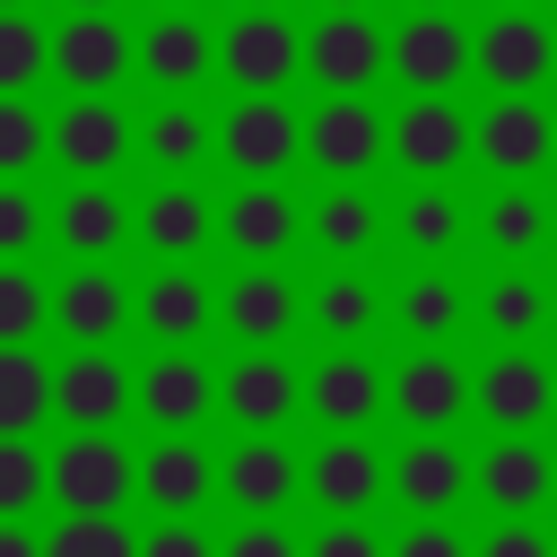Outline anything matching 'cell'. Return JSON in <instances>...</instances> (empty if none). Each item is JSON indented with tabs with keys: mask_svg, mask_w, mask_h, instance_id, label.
<instances>
[{
	"mask_svg": "<svg viewBox=\"0 0 557 557\" xmlns=\"http://www.w3.org/2000/svg\"><path fill=\"white\" fill-rule=\"evenodd\" d=\"M305 557H392V531L383 513H313Z\"/></svg>",
	"mask_w": 557,
	"mask_h": 557,
	"instance_id": "45",
	"label": "cell"
},
{
	"mask_svg": "<svg viewBox=\"0 0 557 557\" xmlns=\"http://www.w3.org/2000/svg\"><path fill=\"white\" fill-rule=\"evenodd\" d=\"M0 9H26V0H0Z\"/></svg>",
	"mask_w": 557,
	"mask_h": 557,
	"instance_id": "56",
	"label": "cell"
},
{
	"mask_svg": "<svg viewBox=\"0 0 557 557\" xmlns=\"http://www.w3.org/2000/svg\"><path fill=\"white\" fill-rule=\"evenodd\" d=\"M148 9H200V0H148Z\"/></svg>",
	"mask_w": 557,
	"mask_h": 557,
	"instance_id": "54",
	"label": "cell"
},
{
	"mask_svg": "<svg viewBox=\"0 0 557 557\" xmlns=\"http://www.w3.org/2000/svg\"><path fill=\"white\" fill-rule=\"evenodd\" d=\"M305 339L313 348H374V339H392V278L374 261H322L305 278Z\"/></svg>",
	"mask_w": 557,
	"mask_h": 557,
	"instance_id": "9",
	"label": "cell"
},
{
	"mask_svg": "<svg viewBox=\"0 0 557 557\" xmlns=\"http://www.w3.org/2000/svg\"><path fill=\"white\" fill-rule=\"evenodd\" d=\"M52 157L70 174H122V165H139V113L122 104V87L113 96H70L52 113Z\"/></svg>",
	"mask_w": 557,
	"mask_h": 557,
	"instance_id": "31",
	"label": "cell"
},
{
	"mask_svg": "<svg viewBox=\"0 0 557 557\" xmlns=\"http://www.w3.org/2000/svg\"><path fill=\"white\" fill-rule=\"evenodd\" d=\"M470 96H557V17L470 9Z\"/></svg>",
	"mask_w": 557,
	"mask_h": 557,
	"instance_id": "1",
	"label": "cell"
},
{
	"mask_svg": "<svg viewBox=\"0 0 557 557\" xmlns=\"http://www.w3.org/2000/svg\"><path fill=\"white\" fill-rule=\"evenodd\" d=\"M139 557H218V531L200 513H157L139 531Z\"/></svg>",
	"mask_w": 557,
	"mask_h": 557,
	"instance_id": "48",
	"label": "cell"
},
{
	"mask_svg": "<svg viewBox=\"0 0 557 557\" xmlns=\"http://www.w3.org/2000/svg\"><path fill=\"white\" fill-rule=\"evenodd\" d=\"M392 96H470V9H392Z\"/></svg>",
	"mask_w": 557,
	"mask_h": 557,
	"instance_id": "10",
	"label": "cell"
},
{
	"mask_svg": "<svg viewBox=\"0 0 557 557\" xmlns=\"http://www.w3.org/2000/svg\"><path fill=\"white\" fill-rule=\"evenodd\" d=\"M479 557H557V513H479Z\"/></svg>",
	"mask_w": 557,
	"mask_h": 557,
	"instance_id": "46",
	"label": "cell"
},
{
	"mask_svg": "<svg viewBox=\"0 0 557 557\" xmlns=\"http://www.w3.org/2000/svg\"><path fill=\"white\" fill-rule=\"evenodd\" d=\"M44 557H139V531L122 513H61L44 531Z\"/></svg>",
	"mask_w": 557,
	"mask_h": 557,
	"instance_id": "39",
	"label": "cell"
},
{
	"mask_svg": "<svg viewBox=\"0 0 557 557\" xmlns=\"http://www.w3.org/2000/svg\"><path fill=\"white\" fill-rule=\"evenodd\" d=\"M313 9H383V0H313Z\"/></svg>",
	"mask_w": 557,
	"mask_h": 557,
	"instance_id": "52",
	"label": "cell"
},
{
	"mask_svg": "<svg viewBox=\"0 0 557 557\" xmlns=\"http://www.w3.org/2000/svg\"><path fill=\"white\" fill-rule=\"evenodd\" d=\"M557 252V191L548 183H487L470 261H548Z\"/></svg>",
	"mask_w": 557,
	"mask_h": 557,
	"instance_id": "29",
	"label": "cell"
},
{
	"mask_svg": "<svg viewBox=\"0 0 557 557\" xmlns=\"http://www.w3.org/2000/svg\"><path fill=\"white\" fill-rule=\"evenodd\" d=\"M131 418H139L148 435H157V426H209V418H218V366H209L200 348H148Z\"/></svg>",
	"mask_w": 557,
	"mask_h": 557,
	"instance_id": "33",
	"label": "cell"
},
{
	"mask_svg": "<svg viewBox=\"0 0 557 557\" xmlns=\"http://www.w3.org/2000/svg\"><path fill=\"white\" fill-rule=\"evenodd\" d=\"M383 366L392 357H374V348H313V366H305V426H383L392 435Z\"/></svg>",
	"mask_w": 557,
	"mask_h": 557,
	"instance_id": "30",
	"label": "cell"
},
{
	"mask_svg": "<svg viewBox=\"0 0 557 557\" xmlns=\"http://www.w3.org/2000/svg\"><path fill=\"white\" fill-rule=\"evenodd\" d=\"M218 331L235 348H287V339H305V278L287 261H235V278L218 287Z\"/></svg>",
	"mask_w": 557,
	"mask_h": 557,
	"instance_id": "15",
	"label": "cell"
},
{
	"mask_svg": "<svg viewBox=\"0 0 557 557\" xmlns=\"http://www.w3.org/2000/svg\"><path fill=\"white\" fill-rule=\"evenodd\" d=\"M383 418H392V435L470 426V357L461 348H392V366H383Z\"/></svg>",
	"mask_w": 557,
	"mask_h": 557,
	"instance_id": "12",
	"label": "cell"
},
{
	"mask_svg": "<svg viewBox=\"0 0 557 557\" xmlns=\"http://www.w3.org/2000/svg\"><path fill=\"white\" fill-rule=\"evenodd\" d=\"M392 557H479V522H461V513H400L392 522Z\"/></svg>",
	"mask_w": 557,
	"mask_h": 557,
	"instance_id": "42",
	"label": "cell"
},
{
	"mask_svg": "<svg viewBox=\"0 0 557 557\" xmlns=\"http://www.w3.org/2000/svg\"><path fill=\"white\" fill-rule=\"evenodd\" d=\"M52 331V287L26 261H0V339H35Z\"/></svg>",
	"mask_w": 557,
	"mask_h": 557,
	"instance_id": "44",
	"label": "cell"
},
{
	"mask_svg": "<svg viewBox=\"0 0 557 557\" xmlns=\"http://www.w3.org/2000/svg\"><path fill=\"white\" fill-rule=\"evenodd\" d=\"M218 557H305V531L287 513H235V531L218 540Z\"/></svg>",
	"mask_w": 557,
	"mask_h": 557,
	"instance_id": "47",
	"label": "cell"
},
{
	"mask_svg": "<svg viewBox=\"0 0 557 557\" xmlns=\"http://www.w3.org/2000/svg\"><path fill=\"white\" fill-rule=\"evenodd\" d=\"M218 418L226 426H305V366L287 348H235L218 366Z\"/></svg>",
	"mask_w": 557,
	"mask_h": 557,
	"instance_id": "22",
	"label": "cell"
},
{
	"mask_svg": "<svg viewBox=\"0 0 557 557\" xmlns=\"http://www.w3.org/2000/svg\"><path fill=\"white\" fill-rule=\"evenodd\" d=\"M52 331L70 348H113L122 331H139V287L113 261H70V278H52Z\"/></svg>",
	"mask_w": 557,
	"mask_h": 557,
	"instance_id": "26",
	"label": "cell"
},
{
	"mask_svg": "<svg viewBox=\"0 0 557 557\" xmlns=\"http://www.w3.org/2000/svg\"><path fill=\"white\" fill-rule=\"evenodd\" d=\"M52 157V113L35 96H0V174H35Z\"/></svg>",
	"mask_w": 557,
	"mask_h": 557,
	"instance_id": "40",
	"label": "cell"
},
{
	"mask_svg": "<svg viewBox=\"0 0 557 557\" xmlns=\"http://www.w3.org/2000/svg\"><path fill=\"white\" fill-rule=\"evenodd\" d=\"M52 505L61 513H122V505H139V453L122 444V426H70L52 444Z\"/></svg>",
	"mask_w": 557,
	"mask_h": 557,
	"instance_id": "13",
	"label": "cell"
},
{
	"mask_svg": "<svg viewBox=\"0 0 557 557\" xmlns=\"http://www.w3.org/2000/svg\"><path fill=\"white\" fill-rule=\"evenodd\" d=\"M52 235V200L26 191V174H0V261H26Z\"/></svg>",
	"mask_w": 557,
	"mask_h": 557,
	"instance_id": "43",
	"label": "cell"
},
{
	"mask_svg": "<svg viewBox=\"0 0 557 557\" xmlns=\"http://www.w3.org/2000/svg\"><path fill=\"white\" fill-rule=\"evenodd\" d=\"M218 505H235V513H296L305 505V453L278 426H235V444L218 453Z\"/></svg>",
	"mask_w": 557,
	"mask_h": 557,
	"instance_id": "20",
	"label": "cell"
},
{
	"mask_svg": "<svg viewBox=\"0 0 557 557\" xmlns=\"http://www.w3.org/2000/svg\"><path fill=\"white\" fill-rule=\"evenodd\" d=\"M305 252L313 261H383L392 252V200L374 183H322L305 200Z\"/></svg>",
	"mask_w": 557,
	"mask_h": 557,
	"instance_id": "25",
	"label": "cell"
},
{
	"mask_svg": "<svg viewBox=\"0 0 557 557\" xmlns=\"http://www.w3.org/2000/svg\"><path fill=\"white\" fill-rule=\"evenodd\" d=\"M52 418V366L35 339H0V435H35Z\"/></svg>",
	"mask_w": 557,
	"mask_h": 557,
	"instance_id": "37",
	"label": "cell"
},
{
	"mask_svg": "<svg viewBox=\"0 0 557 557\" xmlns=\"http://www.w3.org/2000/svg\"><path fill=\"white\" fill-rule=\"evenodd\" d=\"M392 513H470V426L392 435Z\"/></svg>",
	"mask_w": 557,
	"mask_h": 557,
	"instance_id": "17",
	"label": "cell"
},
{
	"mask_svg": "<svg viewBox=\"0 0 557 557\" xmlns=\"http://www.w3.org/2000/svg\"><path fill=\"white\" fill-rule=\"evenodd\" d=\"M218 78L235 96L305 87V26H296V9H226V26H218Z\"/></svg>",
	"mask_w": 557,
	"mask_h": 557,
	"instance_id": "11",
	"label": "cell"
},
{
	"mask_svg": "<svg viewBox=\"0 0 557 557\" xmlns=\"http://www.w3.org/2000/svg\"><path fill=\"white\" fill-rule=\"evenodd\" d=\"M70 9H122V0H70Z\"/></svg>",
	"mask_w": 557,
	"mask_h": 557,
	"instance_id": "55",
	"label": "cell"
},
{
	"mask_svg": "<svg viewBox=\"0 0 557 557\" xmlns=\"http://www.w3.org/2000/svg\"><path fill=\"white\" fill-rule=\"evenodd\" d=\"M557 426V357L548 348H479L470 357V435Z\"/></svg>",
	"mask_w": 557,
	"mask_h": 557,
	"instance_id": "6",
	"label": "cell"
},
{
	"mask_svg": "<svg viewBox=\"0 0 557 557\" xmlns=\"http://www.w3.org/2000/svg\"><path fill=\"white\" fill-rule=\"evenodd\" d=\"M52 496V453H35V435H0V513H35Z\"/></svg>",
	"mask_w": 557,
	"mask_h": 557,
	"instance_id": "41",
	"label": "cell"
},
{
	"mask_svg": "<svg viewBox=\"0 0 557 557\" xmlns=\"http://www.w3.org/2000/svg\"><path fill=\"white\" fill-rule=\"evenodd\" d=\"M209 78H218L209 9H148V26H139V87L148 96H200Z\"/></svg>",
	"mask_w": 557,
	"mask_h": 557,
	"instance_id": "24",
	"label": "cell"
},
{
	"mask_svg": "<svg viewBox=\"0 0 557 557\" xmlns=\"http://www.w3.org/2000/svg\"><path fill=\"white\" fill-rule=\"evenodd\" d=\"M139 400V366H122V348H70L52 366V418L61 426H122Z\"/></svg>",
	"mask_w": 557,
	"mask_h": 557,
	"instance_id": "32",
	"label": "cell"
},
{
	"mask_svg": "<svg viewBox=\"0 0 557 557\" xmlns=\"http://www.w3.org/2000/svg\"><path fill=\"white\" fill-rule=\"evenodd\" d=\"M131 209L139 200H122L113 174H70V191L52 200V244L70 261H113L131 244Z\"/></svg>",
	"mask_w": 557,
	"mask_h": 557,
	"instance_id": "35",
	"label": "cell"
},
{
	"mask_svg": "<svg viewBox=\"0 0 557 557\" xmlns=\"http://www.w3.org/2000/svg\"><path fill=\"white\" fill-rule=\"evenodd\" d=\"M392 9H479V0H392Z\"/></svg>",
	"mask_w": 557,
	"mask_h": 557,
	"instance_id": "50",
	"label": "cell"
},
{
	"mask_svg": "<svg viewBox=\"0 0 557 557\" xmlns=\"http://www.w3.org/2000/svg\"><path fill=\"white\" fill-rule=\"evenodd\" d=\"M235 9H296V0H235Z\"/></svg>",
	"mask_w": 557,
	"mask_h": 557,
	"instance_id": "53",
	"label": "cell"
},
{
	"mask_svg": "<svg viewBox=\"0 0 557 557\" xmlns=\"http://www.w3.org/2000/svg\"><path fill=\"white\" fill-rule=\"evenodd\" d=\"M479 9H548V0H479Z\"/></svg>",
	"mask_w": 557,
	"mask_h": 557,
	"instance_id": "51",
	"label": "cell"
},
{
	"mask_svg": "<svg viewBox=\"0 0 557 557\" xmlns=\"http://www.w3.org/2000/svg\"><path fill=\"white\" fill-rule=\"evenodd\" d=\"M139 505H148V513H209V505H218L209 426H157V435L139 444Z\"/></svg>",
	"mask_w": 557,
	"mask_h": 557,
	"instance_id": "27",
	"label": "cell"
},
{
	"mask_svg": "<svg viewBox=\"0 0 557 557\" xmlns=\"http://www.w3.org/2000/svg\"><path fill=\"white\" fill-rule=\"evenodd\" d=\"M218 165L226 174H296L305 165V104L287 87L270 96H235L218 113Z\"/></svg>",
	"mask_w": 557,
	"mask_h": 557,
	"instance_id": "18",
	"label": "cell"
},
{
	"mask_svg": "<svg viewBox=\"0 0 557 557\" xmlns=\"http://www.w3.org/2000/svg\"><path fill=\"white\" fill-rule=\"evenodd\" d=\"M0 557H44V531L26 513H0Z\"/></svg>",
	"mask_w": 557,
	"mask_h": 557,
	"instance_id": "49",
	"label": "cell"
},
{
	"mask_svg": "<svg viewBox=\"0 0 557 557\" xmlns=\"http://www.w3.org/2000/svg\"><path fill=\"white\" fill-rule=\"evenodd\" d=\"M131 244L148 261H200L218 244V191H200V174H157V191L131 209Z\"/></svg>",
	"mask_w": 557,
	"mask_h": 557,
	"instance_id": "28",
	"label": "cell"
},
{
	"mask_svg": "<svg viewBox=\"0 0 557 557\" xmlns=\"http://www.w3.org/2000/svg\"><path fill=\"white\" fill-rule=\"evenodd\" d=\"M305 165L322 183L392 174V104L383 96H313L305 104Z\"/></svg>",
	"mask_w": 557,
	"mask_h": 557,
	"instance_id": "7",
	"label": "cell"
},
{
	"mask_svg": "<svg viewBox=\"0 0 557 557\" xmlns=\"http://www.w3.org/2000/svg\"><path fill=\"white\" fill-rule=\"evenodd\" d=\"M52 78L70 96H113L139 78V26H122V9H70L52 26Z\"/></svg>",
	"mask_w": 557,
	"mask_h": 557,
	"instance_id": "21",
	"label": "cell"
},
{
	"mask_svg": "<svg viewBox=\"0 0 557 557\" xmlns=\"http://www.w3.org/2000/svg\"><path fill=\"white\" fill-rule=\"evenodd\" d=\"M470 513H557V444H548V426L470 435Z\"/></svg>",
	"mask_w": 557,
	"mask_h": 557,
	"instance_id": "8",
	"label": "cell"
},
{
	"mask_svg": "<svg viewBox=\"0 0 557 557\" xmlns=\"http://www.w3.org/2000/svg\"><path fill=\"white\" fill-rule=\"evenodd\" d=\"M218 331V287L191 261H157L139 278V339L148 348H200Z\"/></svg>",
	"mask_w": 557,
	"mask_h": 557,
	"instance_id": "34",
	"label": "cell"
},
{
	"mask_svg": "<svg viewBox=\"0 0 557 557\" xmlns=\"http://www.w3.org/2000/svg\"><path fill=\"white\" fill-rule=\"evenodd\" d=\"M139 165L148 174H209L218 165V113H209V96H157L139 113Z\"/></svg>",
	"mask_w": 557,
	"mask_h": 557,
	"instance_id": "36",
	"label": "cell"
},
{
	"mask_svg": "<svg viewBox=\"0 0 557 557\" xmlns=\"http://www.w3.org/2000/svg\"><path fill=\"white\" fill-rule=\"evenodd\" d=\"M479 200L461 183H400L392 191V261H470Z\"/></svg>",
	"mask_w": 557,
	"mask_h": 557,
	"instance_id": "23",
	"label": "cell"
},
{
	"mask_svg": "<svg viewBox=\"0 0 557 557\" xmlns=\"http://www.w3.org/2000/svg\"><path fill=\"white\" fill-rule=\"evenodd\" d=\"M218 244L235 261H296L305 252V200L287 191V174H235V191L218 200Z\"/></svg>",
	"mask_w": 557,
	"mask_h": 557,
	"instance_id": "19",
	"label": "cell"
},
{
	"mask_svg": "<svg viewBox=\"0 0 557 557\" xmlns=\"http://www.w3.org/2000/svg\"><path fill=\"white\" fill-rule=\"evenodd\" d=\"M35 78H52V35L35 9H0V96H35Z\"/></svg>",
	"mask_w": 557,
	"mask_h": 557,
	"instance_id": "38",
	"label": "cell"
},
{
	"mask_svg": "<svg viewBox=\"0 0 557 557\" xmlns=\"http://www.w3.org/2000/svg\"><path fill=\"white\" fill-rule=\"evenodd\" d=\"M392 174L461 183L470 174V96H392Z\"/></svg>",
	"mask_w": 557,
	"mask_h": 557,
	"instance_id": "14",
	"label": "cell"
},
{
	"mask_svg": "<svg viewBox=\"0 0 557 557\" xmlns=\"http://www.w3.org/2000/svg\"><path fill=\"white\" fill-rule=\"evenodd\" d=\"M470 174L548 183L557 174V96H470Z\"/></svg>",
	"mask_w": 557,
	"mask_h": 557,
	"instance_id": "2",
	"label": "cell"
},
{
	"mask_svg": "<svg viewBox=\"0 0 557 557\" xmlns=\"http://www.w3.org/2000/svg\"><path fill=\"white\" fill-rule=\"evenodd\" d=\"M305 505L313 513H392V444H383V426H313Z\"/></svg>",
	"mask_w": 557,
	"mask_h": 557,
	"instance_id": "5",
	"label": "cell"
},
{
	"mask_svg": "<svg viewBox=\"0 0 557 557\" xmlns=\"http://www.w3.org/2000/svg\"><path fill=\"white\" fill-rule=\"evenodd\" d=\"M479 339V278L461 261H400L392 270V348H470Z\"/></svg>",
	"mask_w": 557,
	"mask_h": 557,
	"instance_id": "4",
	"label": "cell"
},
{
	"mask_svg": "<svg viewBox=\"0 0 557 557\" xmlns=\"http://www.w3.org/2000/svg\"><path fill=\"white\" fill-rule=\"evenodd\" d=\"M479 348H548L557 339V278L540 261H479Z\"/></svg>",
	"mask_w": 557,
	"mask_h": 557,
	"instance_id": "16",
	"label": "cell"
},
{
	"mask_svg": "<svg viewBox=\"0 0 557 557\" xmlns=\"http://www.w3.org/2000/svg\"><path fill=\"white\" fill-rule=\"evenodd\" d=\"M305 87L313 96H383L392 87V17L383 9H313L305 17Z\"/></svg>",
	"mask_w": 557,
	"mask_h": 557,
	"instance_id": "3",
	"label": "cell"
}]
</instances>
